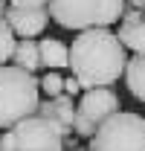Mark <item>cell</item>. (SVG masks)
<instances>
[{"instance_id": "obj_5", "label": "cell", "mask_w": 145, "mask_h": 151, "mask_svg": "<svg viewBox=\"0 0 145 151\" xmlns=\"http://www.w3.org/2000/svg\"><path fill=\"white\" fill-rule=\"evenodd\" d=\"M116 111H122V102H119V93L113 87H87L78 99V105H75L72 131L84 139H90L99 131V125Z\"/></svg>"}, {"instance_id": "obj_10", "label": "cell", "mask_w": 145, "mask_h": 151, "mask_svg": "<svg viewBox=\"0 0 145 151\" xmlns=\"http://www.w3.org/2000/svg\"><path fill=\"white\" fill-rule=\"evenodd\" d=\"M125 84L134 99L145 102V55H134L125 64Z\"/></svg>"}, {"instance_id": "obj_6", "label": "cell", "mask_w": 145, "mask_h": 151, "mask_svg": "<svg viewBox=\"0 0 145 151\" xmlns=\"http://www.w3.org/2000/svg\"><path fill=\"white\" fill-rule=\"evenodd\" d=\"M102 0H50V18L64 29H90L96 26Z\"/></svg>"}, {"instance_id": "obj_8", "label": "cell", "mask_w": 145, "mask_h": 151, "mask_svg": "<svg viewBox=\"0 0 145 151\" xmlns=\"http://www.w3.org/2000/svg\"><path fill=\"white\" fill-rule=\"evenodd\" d=\"M38 113L47 116V119H52L55 125L61 128V137L75 134V131H72V122H75V105H72V96H67V93L47 96L44 102H38Z\"/></svg>"}, {"instance_id": "obj_21", "label": "cell", "mask_w": 145, "mask_h": 151, "mask_svg": "<svg viewBox=\"0 0 145 151\" xmlns=\"http://www.w3.org/2000/svg\"><path fill=\"white\" fill-rule=\"evenodd\" d=\"M72 151H90V148H72Z\"/></svg>"}, {"instance_id": "obj_4", "label": "cell", "mask_w": 145, "mask_h": 151, "mask_svg": "<svg viewBox=\"0 0 145 151\" xmlns=\"http://www.w3.org/2000/svg\"><path fill=\"white\" fill-rule=\"evenodd\" d=\"M0 148L3 151H64V137L52 119L32 113V116L20 119L15 128L3 131Z\"/></svg>"}, {"instance_id": "obj_13", "label": "cell", "mask_w": 145, "mask_h": 151, "mask_svg": "<svg viewBox=\"0 0 145 151\" xmlns=\"http://www.w3.org/2000/svg\"><path fill=\"white\" fill-rule=\"evenodd\" d=\"M128 9V0H102V6H99V15H96V26H113V23H119L122 15H125Z\"/></svg>"}, {"instance_id": "obj_15", "label": "cell", "mask_w": 145, "mask_h": 151, "mask_svg": "<svg viewBox=\"0 0 145 151\" xmlns=\"http://www.w3.org/2000/svg\"><path fill=\"white\" fill-rule=\"evenodd\" d=\"M41 90L47 96H58L64 93V78L58 76V70H47V76L41 78Z\"/></svg>"}, {"instance_id": "obj_14", "label": "cell", "mask_w": 145, "mask_h": 151, "mask_svg": "<svg viewBox=\"0 0 145 151\" xmlns=\"http://www.w3.org/2000/svg\"><path fill=\"white\" fill-rule=\"evenodd\" d=\"M15 32L12 26L6 23V18H0V64H9L12 61V52H15Z\"/></svg>"}, {"instance_id": "obj_2", "label": "cell", "mask_w": 145, "mask_h": 151, "mask_svg": "<svg viewBox=\"0 0 145 151\" xmlns=\"http://www.w3.org/2000/svg\"><path fill=\"white\" fill-rule=\"evenodd\" d=\"M41 78L18 64H0V131L15 128L20 119L38 113Z\"/></svg>"}, {"instance_id": "obj_20", "label": "cell", "mask_w": 145, "mask_h": 151, "mask_svg": "<svg viewBox=\"0 0 145 151\" xmlns=\"http://www.w3.org/2000/svg\"><path fill=\"white\" fill-rule=\"evenodd\" d=\"M6 9H9V0H0V18L6 15Z\"/></svg>"}, {"instance_id": "obj_12", "label": "cell", "mask_w": 145, "mask_h": 151, "mask_svg": "<svg viewBox=\"0 0 145 151\" xmlns=\"http://www.w3.org/2000/svg\"><path fill=\"white\" fill-rule=\"evenodd\" d=\"M12 64H18L23 70H29V73H35L38 67H41V50H38V41L32 38H23L15 44V52H12Z\"/></svg>"}, {"instance_id": "obj_7", "label": "cell", "mask_w": 145, "mask_h": 151, "mask_svg": "<svg viewBox=\"0 0 145 151\" xmlns=\"http://www.w3.org/2000/svg\"><path fill=\"white\" fill-rule=\"evenodd\" d=\"M6 23L12 26V32L20 38H35L47 29L50 23V9L47 6H9L6 9Z\"/></svg>"}, {"instance_id": "obj_19", "label": "cell", "mask_w": 145, "mask_h": 151, "mask_svg": "<svg viewBox=\"0 0 145 151\" xmlns=\"http://www.w3.org/2000/svg\"><path fill=\"white\" fill-rule=\"evenodd\" d=\"M128 6H134V9H139V12H145V0H128Z\"/></svg>"}, {"instance_id": "obj_18", "label": "cell", "mask_w": 145, "mask_h": 151, "mask_svg": "<svg viewBox=\"0 0 145 151\" xmlns=\"http://www.w3.org/2000/svg\"><path fill=\"white\" fill-rule=\"evenodd\" d=\"M72 148H78V134H67L64 137V151H72Z\"/></svg>"}, {"instance_id": "obj_22", "label": "cell", "mask_w": 145, "mask_h": 151, "mask_svg": "<svg viewBox=\"0 0 145 151\" xmlns=\"http://www.w3.org/2000/svg\"><path fill=\"white\" fill-rule=\"evenodd\" d=\"M0 151H3V148H0Z\"/></svg>"}, {"instance_id": "obj_11", "label": "cell", "mask_w": 145, "mask_h": 151, "mask_svg": "<svg viewBox=\"0 0 145 151\" xmlns=\"http://www.w3.org/2000/svg\"><path fill=\"white\" fill-rule=\"evenodd\" d=\"M116 35L125 44V50H134L136 55H145V18L134 20V23L119 20V32Z\"/></svg>"}, {"instance_id": "obj_1", "label": "cell", "mask_w": 145, "mask_h": 151, "mask_svg": "<svg viewBox=\"0 0 145 151\" xmlns=\"http://www.w3.org/2000/svg\"><path fill=\"white\" fill-rule=\"evenodd\" d=\"M125 44L116 32L105 26L81 29L70 47V70L81 81V87H110L125 76Z\"/></svg>"}, {"instance_id": "obj_17", "label": "cell", "mask_w": 145, "mask_h": 151, "mask_svg": "<svg viewBox=\"0 0 145 151\" xmlns=\"http://www.w3.org/2000/svg\"><path fill=\"white\" fill-rule=\"evenodd\" d=\"M9 6H50V0H9Z\"/></svg>"}, {"instance_id": "obj_16", "label": "cell", "mask_w": 145, "mask_h": 151, "mask_svg": "<svg viewBox=\"0 0 145 151\" xmlns=\"http://www.w3.org/2000/svg\"><path fill=\"white\" fill-rule=\"evenodd\" d=\"M81 90H84V87H81V81H78L75 76H67V78H64V93H67V96H72V99H75Z\"/></svg>"}, {"instance_id": "obj_9", "label": "cell", "mask_w": 145, "mask_h": 151, "mask_svg": "<svg viewBox=\"0 0 145 151\" xmlns=\"http://www.w3.org/2000/svg\"><path fill=\"white\" fill-rule=\"evenodd\" d=\"M38 50H41V67H47V70H64V67H70V47L64 41H58V38H41Z\"/></svg>"}, {"instance_id": "obj_3", "label": "cell", "mask_w": 145, "mask_h": 151, "mask_svg": "<svg viewBox=\"0 0 145 151\" xmlns=\"http://www.w3.org/2000/svg\"><path fill=\"white\" fill-rule=\"evenodd\" d=\"M90 151H145V119L131 111H116L90 137Z\"/></svg>"}]
</instances>
